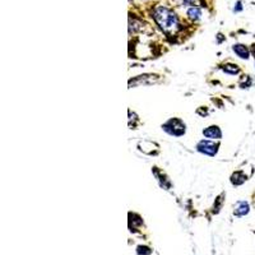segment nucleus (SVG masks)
Returning <instances> with one entry per match:
<instances>
[{
    "mask_svg": "<svg viewBox=\"0 0 255 255\" xmlns=\"http://www.w3.org/2000/svg\"><path fill=\"white\" fill-rule=\"evenodd\" d=\"M225 197V194H221L220 197H217V199L215 200V204H213V212L215 213H218L221 209V207H222V203H223V199L222 198Z\"/></svg>",
    "mask_w": 255,
    "mask_h": 255,
    "instance_id": "obj_12",
    "label": "nucleus"
},
{
    "mask_svg": "<svg viewBox=\"0 0 255 255\" xmlns=\"http://www.w3.org/2000/svg\"><path fill=\"white\" fill-rule=\"evenodd\" d=\"M203 135L207 139L220 140L222 139V130L218 125H209L206 129H203Z\"/></svg>",
    "mask_w": 255,
    "mask_h": 255,
    "instance_id": "obj_4",
    "label": "nucleus"
},
{
    "mask_svg": "<svg viewBox=\"0 0 255 255\" xmlns=\"http://www.w3.org/2000/svg\"><path fill=\"white\" fill-rule=\"evenodd\" d=\"M252 84H253V79L250 78V76H243L241 81L239 82V86H240L241 88H249L252 87Z\"/></svg>",
    "mask_w": 255,
    "mask_h": 255,
    "instance_id": "obj_11",
    "label": "nucleus"
},
{
    "mask_svg": "<svg viewBox=\"0 0 255 255\" xmlns=\"http://www.w3.org/2000/svg\"><path fill=\"white\" fill-rule=\"evenodd\" d=\"M197 151L202 154H206L209 157H215L218 153L220 144L215 140L211 139H202L197 143Z\"/></svg>",
    "mask_w": 255,
    "mask_h": 255,
    "instance_id": "obj_3",
    "label": "nucleus"
},
{
    "mask_svg": "<svg viewBox=\"0 0 255 255\" xmlns=\"http://www.w3.org/2000/svg\"><path fill=\"white\" fill-rule=\"evenodd\" d=\"M177 5H184V6H198L200 5V0H174Z\"/></svg>",
    "mask_w": 255,
    "mask_h": 255,
    "instance_id": "obj_10",
    "label": "nucleus"
},
{
    "mask_svg": "<svg viewBox=\"0 0 255 255\" xmlns=\"http://www.w3.org/2000/svg\"><path fill=\"white\" fill-rule=\"evenodd\" d=\"M250 212V204L247 200H239L236 202L235 207H234V215L236 217H245L249 215Z\"/></svg>",
    "mask_w": 255,
    "mask_h": 255,
    "instance_id": "obj_5",
    "label": "nucleus"
},
{
    "mask_svg": "<svg viewBox=\"0 0 255 255\" xmlns=\"http://www.w3.org/2000/svg\"><path fill=\"white\" fill-rule=\"evenodd\" d=\"M232 51L235 52L236 56H239V58L243 59V60H248V59L250 58V54H252L249 47L244 44L232 45Z\"/></svg>",
    "mask_w": 255,
    "mask_h": 255,
    "instance_id": "obj_6",
    "label": "nucleus"
},
{
    "mask_svg": "<svg viewBox=\"0 0 255 255\" xmlns=\"http://www.w3.org/2000/svg\"><path fill=\"white\" fill-rule=\"evenodd\" d=\"M252 52H253V55H254V59H255V44L253 45V47H252Z\"/></svg>",
    "mask_w": 255,
    "mask_h": 255,
    "instance_id": "obj_14",
    "label": "nucleus"
},
{
    "mask_svg": "<svg viewBox=\"0 0 255 255\" xmlns=\"http://www.w3.org/2000/svg\"><path fill=\"white\" fill-rule=\"evenodd\" d=\"M148 249H149V248H147V247H138V254L149 255L152 252H145V250H148Z\"/></svg>",
    "mask_w": 255,
    "mask_h": 255,
    "instance_id": "obj_13",
    "label": "nucleus"
},
{
    "mask_svg": "<svg viewBox=\"0 0 255 255\" xmlns=\"http://www.w3.org/2000/svg\"><path fill=\"white\" fill-rule=\"evenodd\" d=\"M186 15H188L189 19L191 20H198L202 17V9L199 6H190V8L186 10Z\"/></svg>",
    "mask_w": 255,
    "mask_h": 255,
    "instance_id": "obj_9",
    "label": "nucleus"
},
{
    "mask_svg": "<svg viewBox=\"0 0 255 255\" xmlns=\"http://www.w3.org/2000/svg\"><path fill=\"white\" fill-rule=\"evenodd\" d=\"M221 69H222L223 72L226 73V74H230V76H238L239 73L241 72L240 67H239L238 64H234V63L223 64Z\"/></svg>",
    "mask_w": 255,
    "mask_h": 255,
    "instance_id": "obj_8",
    "label": "nucleus"
},
{
    "mask_svg": "<svg viewBox=\"0 0 255 255\" xmlns=\"http://www.w3.org/2000/svg\"><path fill=\"white\" fill-rule=\"evenodd\" d=\"M231 184L235 186H240L243 185L245 181L248 180V176L244 174V171H235L234 174L231 175Z\"/></svg>",
    "mask_w": 255,
    "mask_h": 255,
    "instance_id": "obj_7",
    "label": "nucleus"
},
{
    "mask_svg": "<svg viewBox=\"0 0 255 255\" xmlns=\"http://www.w3.org/2000/svg\"><path fill=\"white\" fill-rule=\"evenodd\" d=\"M162 129L170 135L181 136L186 133V124L179 118H171L162 124Z\"/></svg>",
    "mask_w": 255,
    "mask_h": 255,
    "instance_id": "obj_2",
    "label": "nucleus"
},
{
    "mask_svg": "<svg viewBox=\"0 0 255 255\" xmlns=\"http://www.w3.org/2000/svg\"><path fill=\"white\" fill-rule=\"evenodd\" d=\"M153 18L156 20V23L159 26V28L166 32V33L175 32L179 27L177 15L167 6H157L153 10Z\"/></svg>",
    "mask_w": 255,
    "mask_h": 255,
    "instance_id": "obj_1",
    "label": "nucleus"
}]
</instances>
